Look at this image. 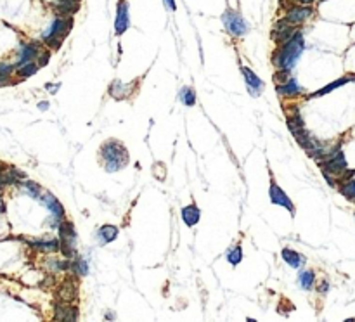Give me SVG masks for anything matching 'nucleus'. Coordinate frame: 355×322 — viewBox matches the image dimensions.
Wrapping results in <instances>:
<instances>
[{
  "instance_id": "nucleus-20",
  "label": "nucleus",
  "mask_w": 355,
  "mask_h": 322,
  "mask_svg": "<svg viewBox=\"0 0 355 322\" xmlns=\"http://www.w3.org/2000/svg\"><path fill=\"white\" fill-rule=\"evenodd\" d=\"M120 230L118 227L115 225H103L99 230H97V237L101 239V244H108V242H113L118 237Z\"/></svg>"
},
{
  "instance_id": "nucleus-30",
  "label": "nucleus",
  "mask_w": 355,
  "mask_h": 322,
  "mask_svg": "<svg viewBox=\"0 0 355 322\" xmlns=\"http://www.w3.org/2000/svg\"><path fill=\"white\" fill-rule=\"evenodd\" d=\"M289 73H291L289 70H279L277 73L274 75V82H275V83H284V82H288L289 78H291V77H289Z\"/></svg>"
},
{
  "instance_id": "nucleus-25",
  "label": "nucleus",
  "mask_w": 355,
  "mask_h": 322,
  "mask_svg": "<svg viewBox=\"0 0 355 322\" xmlns=\"http://www.w3.org/2000/svg\"><path fill=\"white\" fill-rule=\"evenodd\" d=\"M179 99L184 102L186 106H194L196 104V92H194V89H191V87H184L182 90L179 92Z\"/></svg>"
},
{
  "instance_id": "nucleus-16",
  "label": "nucleus",
  "mask_w": 355,
  "mask_h": 322,
  "mask_svg": "<svg viewBox=\"0 0 355 322\" xmlns=\"http://www.w3.org/2000/svg\"><path fill=\"white\" fill-rule=\"evenodd\" d=\"M281 256H282V260H284V262L293 268H301L305 265V256L300 255V253L294 251V249H291V248L282 249Z\"/></svg>"
},
{
  "instance_id": "nucleus-23",
  "label": "nucleus",
  "mask_w": 355,
  "mask_h": 322,
  "mask_svg": "<svg viewBox=\"0 0 355 322\" xmlns=\"http://www.w3.org/2000/svg\"><path fill=\"white\" fill-rule=\"evenodd\" d=\"M77 293H78L77 282H75L73 279H70V281H64L63 289L59 291V298H61L64 303H68L70 300H73V298L77 296Z\"/></svg>"
},
{
  "instance_id": "nucleus-2",
  "label": "nucleus",
  "mask_w": 355,
  "mask_h": 322,
  "mask_svg": "<svg viewBox=\"0 0 355 322\" xmlns=\"http://www.w3.org/2000/svg\"><path fill=\"white\" fill-rule=\"evenodd\" d=\"M99 154L108 172H118L128 165V151L122 142L115 141V139L106 141L101 147Z\"/></svg>"
},
{
  "instance_id": "nucleus-27",
  "label": "nucleus",
  "mask_w": 355,
  "mask_h": 322,
  "mask_svg": "<svg viewBox=\"0 0 355 322\" xmlns=\"http://www.w3.org/2000/svg\"><path fill=\"white\" fill-rule=\"evenodd\" d=\"M21 187L25 189V192L28 196H32V198H40V185L39 184H35V182H30V180H26V182H21Z\"/></svg>"
},
{
  "instance_id": "nucleus-9",
  "label": "nucleus",
  "mask_w": 355,
  "mask_h": 322,
  "mask_svg": "<svg viewBox=\"0 0 355 322\" xmlns=\"http://www.w3.org/2000/svg\"><path fill=\"white\" fill-rule=\"evenodd\" d=\"M130 26V11H128L127 0H118L116 6V20H115V33L122 37Z\"/></svg>"
},
{
  "instance_id": "nucleus-18",
  "label": "nucleus",
  "mask_w": 355,
  "mask_h": 322,
  "mask_svg": "<svg viewBox=\"0 0 355 322\" xmlns=\"http://www.w3.org/2000/svg\"><path fill=\"white\" fill-rule=\"evenodd\" d=\"M201 218V211L196 204H189V206L182 208V220L187 227H194Z\"/></svg>"
},
{
  "instance_id": "nucleus-21",
  "label": "nucleus",
  "mask_w": 355,
  "mask_h": 322,
  "mask_svg": "<svg viewBox=\"0 0 355 322\" xmlns=\"http://www.w3.org/2000/svg\"><path fill=\"white\" fill-rule=\"evenodd\" d=\"M355 80V75H350V77H343V78H338V80H334L333 83H329V85H326L324 89H320L319 92H313L310 97H320V96H326V94L333 92L334 89H338V87L341 85H346L348 82H353Z\"/></svg>"
},
{
  "instance_id": "nucleus-13",
  "label": "nucleus",
  "mask_w": 355,
  "mask_h": 322,
  "mask_svg": "<svg viewBox=\"0 0 355 322\" xmlns=\"http://www.w3.org/2000/svg\"><path fill=\"white\" fill-rule=\"evenodd\" d=\"M80 4L82 0H56L52 4V9L58 16H75V14L80 11Z\"/></svg>"
},
{
  "instance_id": "nucleus-19",
  "label": "nucleus",
  "mask_w": 355,
  "mask_h": 322,
  "mask_svg": "<svg viewBox=\"0 0 355 322\" xmlns=\"http://www.w3.org/2000/svg\"><path fill=\"white\" fill-rule=\"evenodd\" d=\"M132 85H127V83H123L122 80H115L109 85V94H111L115 99H127L128 96H130Z\"/></svg>"
},
{
  "instance_id": "nucleus-11",
  "label": "nucleus",
  "mask_w": 355,
  "mask_h": 322,
  "mask_svg": "<svg viewBox=\"0 0 355 322\" xmlns=\"http://www.w3.org/2000/svg\"><path fill=\"white\" fill-rule=\"evenodd\" d=\"M241 73H243V78H244V82H246L248 92H250L253 97H258L260 94L263 92V89H265L263 80L258 77V75L253 73V70H250V68H246V66L241 68Z\"/></svg>"
},
{
  "instance_id": "nucleus-10",
  "label": "nucleus",
  "mask_w": 355,
  "mask_h": 322,
  "mask_svg": "<svg viewBox=\"0 0 355 322\" xmlns=\"http://www.w3.org/2000/svg\"><path fill=\"white\" fill-rule=\"evenodd\" d=\"M40 52H42V45H40V42L21 44L20 45V59H18V63H16V68H21V66H25V64L37 61Z\"/></svg>"
},
{
  "instance_id": "nucleus-36",
  "label": "nucleus",
  "mask_w": 355,
  "mask_h": 322,
  "mask_svg": "<svg viewBox=\"0 0 355 322\" xmlns=\"http://www.w3.org/2000/svg\"><path fill=\"white\" fill-rule=\"evenodd\" d=\"M296 4H303V6H310V4H313L315 0H294Z\"/></svg>"
},
{
  "instance_id": "nucleus-28",
  "label": "nucleus",
  "mask_w": 355,
  "mask_h": 322,
  "mask_svg": "<svg viewBox=\"0 0 355 322\" xmlns=\"http://www.w3.org/2000/svg\"><path fill=\"white\" fill-rule=\"evenodd\" d=\"M39 64L37 63H28V64H25V66H21L20 68V75H21V78H30V77H33V75L39 71Z\"/></svg>"
},
{
  "instance_id": "nucleus-17",
  "label": "nucleus",
  "mask_w": 355,
  "mask_h": 322,
  "mask_svg": "<svg viewBox=\"0 0 355 322\" xmlns=\"http://www.w3.org/2000/svg\"><path fill=\"white\" fill-rule=\"evenodd\" d=\"M33 248L40 249V251H45V253H56L61 249V241L59 239H45V241H40V239H32L28 241Z\"/></svg>"
},
{
  "instance_id": "nucleus-24",
  "label": "nucleus",
  "mask_w": 355,
  "mask_h": 322,
  "mask_svg": "<svg viewBox=\"0 0 355 322\" xmlns=\"http://www.w3.org/2000/svg\"><path fill=\"white\" fill-rule=\"evenodd\" d=\"M339 192H341V194L345 196L348 201L355 203V180L348 179V180L339 182Z\"/></svg>"
},
{
  "instance_id": "nucleus-32",
  "label": "nucleus",
  "mask_w": 355,
  "mask_h": 322,
  "mask_svg": "<svg viewBox=\"0 0 355 322\" xmlns=\"http://www.w3.org/2000/svg\"><path fill=\"white\" fill-rule=\"evenodd\" d=\"M16 68V64H6V63H0V75H11Z\"/></svg>"
},
{
  "instance_id": "nucleus-31",
  "label": "nucleus",
  "mask_w": 355,
  "mask_h": 322,
  "mask_svg": "<svg viewBox=\"0 0 355 322\" xmlns=\"http://www.w3.org/2000/svg\"><path fill=\"white\" fill-rule=\"evenodd\" d=\"M49 59H51V51H44L42 49V52H40L39 58H37V64H39L40 68H44V66H47Z\"/></svg>"
},
{
  "instance_id": "nucleus-5",
  "label": "nucleus",
  "mask_w": 355,
  "mask_h": 322,
  "mask_svg": "<svg viewBox=\"0 0 355 322\" xmlns=\"http://www.w3.org/2000/svg\"><path fill=\"white\" fill-rule=\"evenodd\" d=\"M59 241H61V251L66 258H75L77 255V230L73 223L63 220L59 225Z\"/></svg>"
},
{
  "instance_id": "nucleus-34",
  "label": "nucleus",
  "mask_w": 355,
  "mask_h": 322,
  "mask_svg": "<svg viewBox=\"0 0 355 322\" xmlns=\"http://www.w3.org/2000/svg\"><path fill=\"white\" fill-rule=\"evenodd\" d=\"M165 7H167L168 11H175L177 9V2L175 0H163Z\"/></svg>"
},
{
  "instance_id": "nucleus-7",
  "label": "nucleus",
  "mask_w": 355,
  "mask_h": 322,
  "mask_svg": "<svg viewBox=\"0 0 355 322\" xmlns=\"http://www.w3.org/2000/svg\"><path fill=\"white\" fill-rule=\"evenodd\" d=\"M296 30H298V26L291 25L286 18H281V20H277V23L274 25V30H272V40H274L277 45H282L291 39L294 33H296Z\"/></svg>"
},
{
  "instance_id": "nucleus-15",
  "label": "nucleus",
  "mask_w": 355,
  "mask_h": 322,
  "mask_svg": "<svg viewBox=\"0 0 355 322\" xmlns=\"http://www.w3.org/2000/svg\"><path fill=\"white\" fill-rule=\"evenodd\" d=\"M40 201H42V204L49 211H51L52 217H58V218H61V220H64V206L58 201L56 196H52L51 192H45Z\"/></svg>"
},
{
  "instance_id": "nucleus-3",
  "label": "nucleus",
  "mask_w": 355,
  "mask_h": 322,
  "mask_svg": "<svg viewBox=\"0 0 355 322\" xmlns=\"http://www.w3.org/2000/svg\"><path fill=\"white\" fill-rule=\"evenodd\" d=\"M71 28H73V16H56L54 21L51 23V26L44 32L42 40L51 51H58L63 45L64 39L70 35Z\"/></svg>"
},
{
  "instance_id": "nucleus-4",
  "label": "nucleus",
  "mask_w": 355,
  "mask_h": 322,
  "mask_svg": "<svg viewBox=\"0 0 355 322\" xmlns=\"http://www.w3.org/2000/svg\"><path fill=\"white\" fill-rule=\"evenodd\" d=\"M222 25H224L225 32L229 33L230 37H244L250 30V25L246 23L243 16H241L237 11L234 9H225L224 14H222Z\"/></svg>"
},
{
  "instance_id": "nucleus-26",
  "label": "nucleus",
  "mask_w": 355,
  "mask_h": 322,
  "mask_svg": "<svg viewBox=\"0 0 355 322\" xmlns=\"http://www.w3.org/2000/svg\"><path fill=\"white\" fill-rule=\"evenodd\" d=\"M241 260H243V249H241L239 244H236L227 251V262L236 267V265L241 263Z\"/></svg>"
},
{
  "instance_id": "nucleus-1",
  "label": "nucleus",
  "mask_w": 355,
  "mask_h": 322,
  "mask_svg": "<svg viewBox=\"0 0 355 322\" xmlns=\"http://www.w3.org/2000/svg\"><path fill=\"white\" fill-rule=\"evenodd\" d=\"M305 51V39H303V32L300 28L296 30V33L289 39L286 44L279 45L275 49L274 56H272V63L277 70H289L291 71L294 66H296L300 56L303 54Z\"/></svg>"
},
{
  "instance_id": "nucleus-8",
  "label": "nucleus",
  "mask_w": 355,
  "mask_h": 322,
  "mask_svg": "<svg viewBox=\"0 0 355 322\" xmlns=\"http://www.w3.org/2000/svg\"><path fill=\"white\" fill-rule=\"evenodd\" d=\"M312 14H313V7L312 6H303V4L294 2L291 7L286 9V16L284 18L291 23V25L300 26V25H303V23L307 21Z\"/></svg>"
},
{
  "instance_id": "nucleus-22",
  "label": "nucleus",
  "mask_w": 355,
  "mask_h": 322,
  "mask_svg": "<svg viewBox=\"0 0 355 322\" xmlns=\"http://www.w3.org/2000/svg\"><path fill=\"white\" fill-rule=\"evenodd\" d=\"M298 284H300L301 289H312L313 284H315V272L308 270V268H300V274H298Z\"/></svg>"
},
{
  "instance_id": "nucleus-33",
  "label": "nucleus",
  "mask_w": 355,
  "mask_h": 322,
  "mask_svg": "<svg viewBox=\"0 0 355 322\" xmlns=\"http://www.w3.org/2000/svg\"><path fill=\"white\" fill-rule=\"evenodd\" d=\"M327 289H329V282H327V281H322V282H320V286L317 287V293L326 294V293H327Z\"/></svg>"
},
{
  "instance_id": "nucleus-12",
  "label": "nucleus",
  "mask_w": 355,
  "mask_h": 322,
  "mask_svg": "<svg viewBox=\"0 0 355 322\" xmlns=\"http://www.w3.org/2000/svg\"><path fill=\"white\" fill-rule=\"evenodd\" d=\"M269 196H270V203H272V204H277V206L286 208V210H288L289 213L294 215V204H293V201L288 198V194H286V192L282 191V189L279 187V185L275 184V182H272V184H270Z\"/></svg>"
},
{
  "instance_id": "nucleus-29",
  "label": "nucleus",
  "mask_w": 355,
  "mask_h": 322,
  "mask_svg": "<svg viewBox=\"0 0 355 322\" xmlns=\"http://www.w3.org/2000/svg\"><path fill=\"white\" fill-rule=\"evenodd\" d=\"M70 268H73V270L77 272L78 275H87V274H89V265H87L85 260H82V258L75 260V262L71 263Z\"/></svg>"
},
{
  "instance_id": "nucleus-35",
  "label": "nucleus",
  "mask_w": 355,
  "mask_h": 322,
  "mask_svg": "<svg viewBox=\"0 0 355 322\" xmlns=\"http://www.w3.org/2000/svg\"><path fill=\"white\" fill-rule=\"evenodd\" d=\"M47 89H49V92H51V94H56V92H58V89H59V83H58V85H52V83H47Z\"/></svg>"
},
{
  "instance_id": "nucleus-14",
  "label": "nucleus",
  "mask_w": 355,
  "mask_h": 322,
  "mask_svg": "<svg viewBox=\"0 0 355 322\" xmlns=\"http://www.w3.org/2000/svg\"><path fill=\"white\" fill-rule=\"evenodd\" d=\"M275 90H277V94L281 97H289V99H291V97L300 96V94H303V89L298 85V82L294 80V78H289V80L284 82V83H277Z\"/></svg>"
},
{
  "instance_id": "nucleus-6",
  "label": "nucleus",
  "mask_w": 355,
  "mask_h": 322,
  "mask_svg": "<svg viewBox=\"0 0 355 322\" xmlns=\"http://www.w3.org/2000/svg\"><path fill=\"white\" fill-rule=\"evenodd\" d=\"M319 166L322 172H327L334 177H341L343 172L346 170V160H345V154H343L341 149L334 151L333 154L326 158V160L319 161Z\"/></svg>"
},
{
  "instance_id": "nucleus-37",
  "label": "nucleus",
  "mask_w": 355,
  "mask_h": 322,
  "mask_svg": "<svg viewBox=\"0 0 355 322\" xmlns=\"http://www.w3.org/2000/svg\"><path fill=\"white\" fill-rule=\"evenodd\" d=\"M39 109H40V111H47V109H49V102H40Z\"/></svg>"
}]
</instances>
